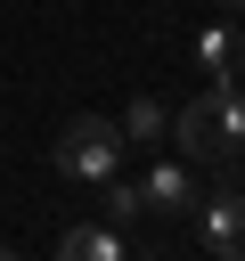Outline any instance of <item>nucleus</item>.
<instances>
[{"instance_id": "nucleus-1", "label": "nucleus", "mask_w": 245, "mask_h": 261, "mask_svg": "<svg viewBox=\"0 0 245 261\" xmlns=\"http://www.w3.org/2000/svg\"><path fill=\"white\" fill-rule=\"evenodd\" d=\"M163 147H180V163H212V171L245 163V98H237V82L196 90V98L172 114V139H163Z\"/></svg>"}, {"instance_id": "nucleus-2", "label": "nucleus", "mask_w": 245, "mask_h": 261, "mask_svg": "<svg viewBox=\"0 0 245 261\" xmlns=\"http://www.w3.org/2000/svg\"><path fill=\"white\" fill-rule=\"evenodd\" d=\"M114 163H122V130H114L106 114H74V122L57 130V171H65V179L98 188V179H114Z\"/></svg>"}, {"instance_id": "nucleus-3", "label": "nucleus", "mask_w": 245, "mask_h": 261, "mask_svg": "<svg viewBox=\"0 0 245 261\" xmlns=\"http://www.w3.org/2000/svg\"><path fill=\"white\" fill-rule=\"evenodd\" d=\"M196 245L220 261H245V188H212L196 196Z\"/></svg>"}, {"instance_id": "nucleus-4", "label": "nucleus", "mask_w": 245, "mask_h": 261, "mask_svg": "<svg viewBox=\"0 0 245 261\" xmlns=\"http://www.w3.org/2000/svg\"><path fill=\"white\" fill-rule=\"evenodd\" d=\"M139 196H147V212H196V196H204V188H196V171H188V163H172V155H163V163L147 171V188H139Z\"/></svg>"}, {"instance_id": "nucleus-5", "label": "nucleus", "mask_w": 245, "mask_h": 261, "mask_svg": "<svg viewBox=\"0 0 245 261\" xmlns=\"http://www.w3.org/2000/svg\"><path fill=\"white\" fill-rule=\"evenodd\" d=\"M114 130H122V147H163V139H172V106H163V98H131Z\"/></svg>"}, {"instance_id": "nucleus-6", "label": "nucleus", "mask_w": 245, "mask_h": 261, "mask_svg": "<svg viewBox=\"0 0 245 261\" xmlns=\"http://www.w3.org/2000/svg\"><path fill=\"white\" fill-rule=\"evenodd\" d=\"M57 253H65V261H122V228H114V220H106V228H65Z\"/></svg>"}, {"instance_id": "nucleus-7", "label": "nucleus", "mask_w": 245, "mask_h": 261, "mask_svg": "<svg viewBox=\"0 0 245 261\" xmlns=\"http://www.w3.org/2000/svg\"><path fill=\"white\" fill-rule=\"evenodd\" d=\"M196 65H204L212 82H229V73H237V33H229V24H212V33L196 41Z\"/></svg>"}, {"instance_id": "nucleus-8", "label": "nucleus", "mask_w": 245, "mask_h": 261, "mask_svg": "<svg viewBox=\"0 0 245 261\" xmlns=\"http://www.w3.org/2000/svg\"><path fill=\"white\" fill-rule=\"evenodd\" d=\"M98 196H106V220H114V228H131V220L147 212V196H139L131 179H98Z\"/></svg>"}, {"instance_id": "nucleus-9", "label": "nucleus", "mask_w": 245, "mask_h": 261, "mask_svg": "<svg viewBox=\"0 0 245 261\" xmlns=\"http://www.w3.org/2000/svg\"><path fill=\"white\" fill-rule=\"evenodd\" d=\"M220 8H229V16H245V0H220Z\"/></svg>"}]
</instances>
